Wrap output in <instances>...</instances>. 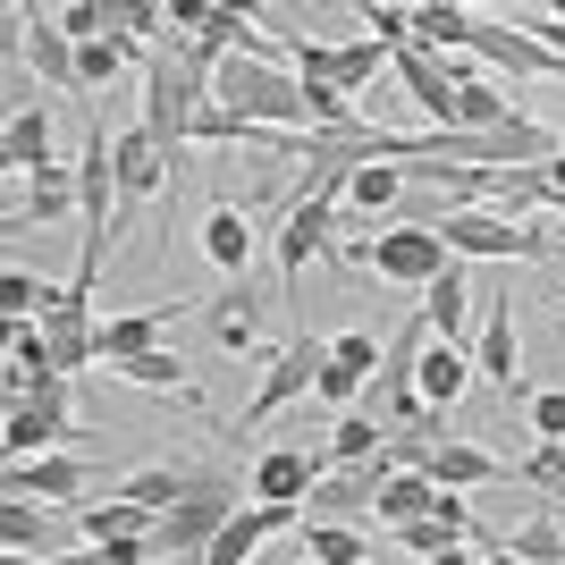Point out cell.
Segmentation results:
<instances>
[{"instance_id": "6da1fadb", "label": "cell", "mask_w": 565, "mask_h": 565, "mask_svg": "<svg viewBox=\"0 0 565 565\" xmlns=\"http://www.w3.org/2000/svg\"><path fill=\"white\" fill-rule=\"evenodd\" d=\"M212 102H228L236 118H254V127H270V136H305L312 127V94H305V76L279 68V60H220L212 76Z\"/></svg>"}, {"instance_id": "7a4b0ae2", "label": "cell", "mask_w": 565, "mask_h": 565, "mask_svg": "<svg viewBox=\"0 0 565 565\" xmlns=\"http://www.w3.org/2000/svg\"><path fill=\"white\" fill-rule=\"evenodd\" d=\"M439 245H448L456 262H557V236L532 220V228H515V220L498 212H465V203H448L439 220H423Z\"/></svg>"}, {"instance_id": "3957f363", "label": "cell", "mask_w": 565, "mask_h": 565, "mask_svg": "<svg viewBox=\"0 0 565 565\" xmlns=\"http://www.w3.org/2000/svg\"><path fill=\"white\" fill-rule=\"evenodd\" d=\"M338 203H347V178H305V194L287 203V228H279V279L287 296L305 287V262H338Z\"/></svg>"}, {"instance_id": "277c9868", "label": "cell", "mask_w": 565, "mask_h": 565, "mask_svg": "<svg viewBox=\"0 0 565 565\" xmlns=\"http://www.w3.org/2000/svg\"><path fill=\"white\" fill-rule=\"evenodd\" d=\"M287 68L305 76V85H330V94H347V102H372V85H380V68H397V51H380L372 34H354V43H287Z\"/></svg>"}, {"instance_id": "5b68a950", "label": "cell", "mask_w": 565, "mask_h": 565, "mask_svg": "<svg viewBox=\"0 0 565 565\" xmlns=\"http://www.w3.org/2000/svg\"><path fill=\"white\" fill-rule=\"evenodd\" d=\"M321 372H330V338H312V330H296L279 354H270V372H262V388H254V405H245V423H236V439L245 430H262L270 414H287L296 397H321Z\"/></svg>"}, {"instance_id": "8992f818", "label": "cell", "mask_w": 565, "mask_h": 565, "mask_svg": "<svg viewBox=\"0 0 565 565\" xmlns=\"http://www.w3.org/2000/svg\"><path fill=\"white\" fill-rule=\"evenodd\" d=\"M448 262H456V254L423 228V220H405V228H380L372 245H354L347 270H372V279H388V287H430Z\"/></svg>"}, {"instance_id": "52a82bcc", "label": "cell", "mask_w": 565, "mask_h": 565, "mask_svg": "<svg viewBox=\"0 0 565 565\" xmlns=\"http://www.w3.org/2000/svg\"><path fill=\"white\" fill-rule=\"evenodd\" d=\"M68 439H85V423H76V405H68V380H60V388H34V397H9V430H0L9 465L60 456Z\"/></svg>"}, {"instance_id": "ba28073f", "label": "cell", "mask_w": 565, "mask_h": 565, "mask_svg": "<svg viewBox=\"0 0 565 565\" xmlns=\"http://www.w3.org/2000/svg\"><path fill=\"white\" fill-rule=\"evenodd\" d=\"M388 481H397L388 448H380L372 465H338V472H321V481H312L305 515H312V523H354V515H380V490H388Z\"/></svg>"}, {"instance_id": "9c48e42d", "label": "cell", "mask_w": 565, "mask_h": 565, "mask_svg": "<svg viewBox=\"0 0 565 565\" xmlns=\"http://www.w3.org/2000/svg\"><path fill=\"white\" fill-rule=\"evenodd\" d=\"M523 347H515V305L507 296H481V321H472V372L498 380V397L523 405Z\"/></svg>"}, {"instance_id": "30bf717a", "label": "cell", "mask_w": 565, "mask_h": 565, "mask_svg": "<svg viewBox=\"0 0 565 565\" xmlns=\"http://www.w3.org/2000/svg\"><path fill=\"white\" fill-rule=\"evenodd\" d=\"M9 51H18V60H34V76H43L51 94H85V68H76V51H85V43H68L51 18L9 9Z\"/></svg>"}, {"instance_id": "8fae6325", "label": "cell", "mask_w": 565, "mask_h": 565, "mask_svg": "<svg viewBox=\"0 0 565 565\" xmlns=\"http://www.w3.org/2000/svg\"><path fill=\"white\" fill-rule=\"evenodd\" d=\"M94 490H102V472L76 448L34 456V465H9V498H25V507H76V498H94Z\"/></svg>"}, {"instance_id": "7c38bea8", "label": "cell", "mask_w": 565, "mask_h": 565, "mask_svg": "<svg viewBox=\"0 0 565 565\" xmlns=\"http://www.w3.org/2000/svg\"><path fill=\"white\" fill-rule=\"evenodd\" d=\"M465 51H472V60H498L515 85H523V76H565V60H557V51H541L515 18H472V43Z\"/></svg>"}, {"instance_id": "4fadbf2b", "label": "cell", "mask_w": 565, "mask_h": 565, "mask_svg": "<svg viewBox=\"0 0 565 565\" xmlns=\"http://www.w3.org/2000/svg\"><path fill=\"white\" fill-rule=\"evenodd\" d=\"M194 305H143V312H118V321H102V372H110V363H136V354H152L161 347L169 330H178V321H186Z\"/></svg>"}, {"instance_id": "5bb4252c", "label": "cell", "mask_w": 565, "mask_h": 565, "mask_svg": "<svg viewBox=\"0 0 565 565\" xmlns=\"http://www.w3.org/2000/svg\"><path fill=\"white\" fill-rule=\"evenodd\" d=\"M212 472L220 465H136V472H118V481H110V498H136V507H152V515H169V507H186Z\"/></svg>"}, {"instance_id": "9a60e30c", "label": "cell", "mask_w": 565, "mask_h": 565, "mask_svg": "<svg viewBox=\"0 0 565 565\" xmlns=\"http://www.w3.org/2000/svg\"><path fill=\"white\" fill-rule=\"evenodd\" d=\"M296 523H305V507H236L228 532L203 548V565H254V548L279 541V532H296Z\"/></svg>"}, {"instance_id": "2e32d148", "label": "cell", "mask_w": 565, "mask_h": 565, "mask_svg": "<svg viewBox=\"0 0 565 565\" xmlns=\"http://www.w3.org/2000/svg\"><path fill=\"white\" fill-rule=\"evenodd\" d=\"M397 85H405V102H414V110H430V127H448V118H456V68L439 60V51L405 43V51H397Z\"/></svg>"}, {"instance_id": "e0dca14e", "label": "cell", "mask_w": 565, "mask_h": 565, "mask_svg": "<svg viewBox=\"0 0 565 565\" xmlns=\"http://www.w3.org/2000/svg\"><path fill=\"white\" fill-rule=\"evenodd\" d=\"M0 161H9V178H43V169H60L43 102H18V110H9V127H0Z\"/></svg>"}, {"instance_id": "ac0fdd59", "label": "cell", "mask_w": 565, "mask_h": 565, "mask_svg": "<svg viewBox=\"0 0 565 565\" xmlns=\"http://www.w3.org/2000/svg\"><path fill=\"white\" fill-rule=\"evenodd\" d=\"M423 312H430V330L448 338V347H465V338H472V321H481V296H472V270H465V262H448V270L423 287Z\"/></svg>"}, {"instance_id": "d6986e66", "label": "cell", "mask_w": 565, "mask_h": 565, "mask_svg": "<svg viewBox=\"0 0 565 565\" xmlns=\"http://www.w3.org/2000/svg\"><path fill=\"white\" fill-rule=\"evenodd\" d=\"M312 481H321V456H305V448H270V456L254 465V507H305Z\"/></svg>"}, {"instance_id": "ffe728a7", "label": "cell", "mask_w": 565, "mask_h": 565, "mask_svg": "<svg viewBox=\"0 0 565 565\" xmlns=\"http://www.w3.org/2000/svg\"><path fill=\"white\" fill-rule=\"evenodd\" d=\"M507 118H523L515 110V94H498L490 76H472V68H456V136H490V127H507Z\"/></svg>"}, {"instance_id": "44dd1931", "label": "cell", "mask_w": 565, "mask_h": 565, "mask_svg": "<svg viewBox=\"0 0 565 565\" xmlns=\"http://www.w3.org/2000/svg\"><path fill=\"white\" fill-rule=\"evenodd\" d=\"M430 481H439V490H490V481H515V465H498L490 448H472V439H448V448L430 456Z\"/></svg>"}, {"instance_id": "7402d4cb", "label": "cell", "mask_w": 565, "mask_h": 565, "mask_svg": "<svg viewBox=\"0 0 565 565\" xmlns=\"http://www.w3.org/2000/svg\"><path fill=\"white\" fill-rule=\"evenodd\" d=\"M203 262H212L220 279H245V262H254V220L236 212V203H212V220H203Z\"/></svg>"}, {"instance_id": "603a6c76", "label": "cell", "mask_w": 565, "mask_h": 565, "mask_svg": "<svg viewBox=\"0 0 565 565\" xmlns=\"http://www.w3.org/2000/svg\"><path fill=\"white\" fill-rule=\"evenodd\" d=\"M152 507H136V498H102V507H76V532H85V548H110V541H152Z\"/></svg>"}, {"instance_id": "cb8c5ba5", "label": "cell", "mask_w": 565, "mask_h": 565, "mask_svg": "<svg viewBox=\"0 0 565 565\" xmlns=\"http://www.w3.org/2000/svg\"><path fill=\"white\" fill-rule=\"evenodd\" d=\"M203 312H212V347L220 354H254L262 347V305H254V287H245V279H236L228 296H212Z\"/></svg>"}, {"instance_id": "d4e9b609", "label": "cell", "mask_w": 565, "mask_h": 565, "mask_svg": "<svg viewBox=\"0 0 565 565\" xmlns=\"http://www.w3.org/2000/svg\"><path fill=\"white\" fill-rule=\"evenodd\" d=\"M110 380H127V388H169L178 405H194V414H212V405H203V388H194V372H186V363H178L169 347L136 354V363H110Z\"/></svg>"}, {"instance_id": "484cf974", "label": "cell", "mask_w": 565, "mask_h": 565, "mask_svg": "<svg viewBox=\"0 0 565 565\" xmlns=\"http://www.w3.org/2000/svg\"><path fill=\"white\" fill-rule=\"evenodd\" d=\"M465 380H472V347L430 338V347H423V405H430V414H448V405L465 397Z\"/></svg>"}, {"instance_id": "4316f807", "label": "cell", "mask_w": 565, "mask_h": 565, "mask_svg": "<svg viewBox=\"0 0 565 565\" xmlns=\"http://www.w3.org/2000/svg\"><path fill=\"white\" fill-rule=\"evenodd\" d=\"M498 548L523 557V565H565V515H557V507H532L515 532H498Z\"/></svg>"}, {"instance_id": "83f0119b", "label": "cell", "mask_w": 565, "mask_h": 565, "mask_svg": "<svg viewBox=\"0 0 565 565\" xmlns=\"http://www.w3.org/2000/svg\"><path fill=\"white\" fill-rule=\"evenodd\" d=\"M68 212H76V169H43V178H34V194L9 212V236L43 228V220H68Z\"/></svg>"}, {"instance_id": "f1b7e54d", "label": "cell", "mask_w": 565, "mask_h": 565, "mask_svg": "<svg viewBox=\"0 0 565 565\" xmlns=\"http://www.w3.org/2000/svg\"><path fill=\"white\" fill-rule=\"evenodd\" d=\"M388 448V430H380V414H338V430H330V448H321V472H338V465H372V456Z\"/></svg>"}, {"instance_id": "f546056e", "label": "cell", "mask_w": 565, "mask_h": 565, "mask_svg": "<svg viewBox=\"0 0 565 565\" xmlns=\"http://www.w3.org/2000/svg\"><path fill=\"white\" fill-rule=\"evenodd\" d=\"M430 507H439V481H430V472H397V481L380 490V523H388V532H405V523H423Z\"/></svg>"}, {"instance_id": "4dcf8cb0", "label": "cell", "mask_w": 565, "mask_h": 565, "mask_svg": "<svg viewBox=\"0 0 565 565\" xmlns=\"http://www.w3.org/2000/svg\"><path fill=\"white\" fill-rule=\"evenodd\" d=\"M515 481L541 498V507H557V515H565V439H532V456L515 465Z\"/></svg>"}, {"instance_id": "1f68e13d", "label": "cell", "mask_w": 565, "mask_h": 565, "mask_svg": "<svg viewBox=\"0 0 565 565\" xmlns=\"http://www.w3.org/2000/svg\"><path fill=\"white\" fill-rule=\"evenodd\" d=\"M414 43H423V51H465L472 43V9H456V0H423V9H414Z\"/></svg>"}, {"instance_id": "d6a6232c", "label": "cell", "mask_w": 565, "mask_h": 565, "mask_svg": "<svg viewBox=\"0 0 565 565\" xmlns=\"http://www.w3.org/2000/svg\"><path fill=\"white\" fill-rule=\"evenodd\" d=\"M305 557L312 565H372V541L354 523H305Z\"/></svg>"}, {"instance_id": "836d02e7", "label": "cell", "mask_w": 565, "mask_h": 565, "mask_svg": "<svg viewBox=\"0 0 565 565\" xmlns=\"http://www.w3.org/2000/svg\"><path fill=\"white\" fill-rule=\"evenodd\" d=\"M0 541H9V557H51L43 507H25V498H9V507H0Z\"/></svg>"}, {"instance_id": "e575fe53", "label": "cell", "mask_w": 565, "mask_h": 565, "mask_svg": "<svg viewBox=\"0 0 565 565\" xmlns=\"http://www.w3.org/2000/svg\"><path fill=\"white\" fill-rule=\"evenodd\" d=\"M397 194H405V169H397V161H380V169H354V178H347V203H354V212H388Z\"/></svg>"}, {"instance_id": "d590c367", "label": "cell", "mask_w": 565, "mask_h": 565, "mask_svg": "<svg viewBox=\"0 0 565 565\" xmlns=\"http://www.w3.org/2000/svg\"><path fill=\"white\" fill-rule=\"evenodd\" d=\"M330 354H338V372H354L363 388H372L380 354H388V338H372V330H347V338H330Z\"/></svg>"}, {"instance_id": "8d00e7d4", "label": "cell", "mask_w": 565, "mask_h": 565, "mask_svg": "<svg viewBox=\"0 0 565 565\" xmlns=\"http://www.w3.org/2000/svg\"><path fill=\"white\" fill-rule=\"evenodd\" d=\"M76 68H85V94H102V85L127 68V43H118V34H110V43H85V51H76Z\"/></svg>"}, {"instance_id": "74e56055", "label": "cell", "mask_w": 565, "mask_h": 565, "mask_svg": "<svg viewBox=\"0 0 565 565\" xmlns=\"http://www.w3.org/2000/svg\"><path fill=\"white\" fill-rule=\"evenodd\" d=\"M532 414V439H565V388H541V397H523Z\"/></svg>"}, {"instance_id": "f35d334b", "label": "cell", "mask_w": 565, "mask_h": 565, "mask_svg": "<svg viewBox=\"0 0 565 565\" xmlns=\"http://www.w3.org/2000/svg\"><path fill=\"white\" fill-rule=\"evenodd\" d=\"M397 541H405V548H414V557L430 565V557H439V548H448V532H439V515H423V523H405Z\"/></svg>"}, {"instance_id": "ab89813d", "label": "cell", "mask_w": 565, "mask_h": 565, "mask_svg": "<svg viewBox=\"0 0 565 565\" xmlns=\"http://www.w3.org/2000/svg\"><path fill=\"white\" fill-rule=\"evenodd\" d=\"M9 565H110L102 548H76V557H9Z\"/></svg>"}, {"instance_id": "60d3db41", "label": "cell", "mask_w": 565, "mask_h": 565, "mask_svg": "<svg viewBox=\"0 0 565 565\" xmlns=\"http://www.w3.org/2000/svg\"><path fill=\"white\" fill-rule=\"evenodd\" d=\"M430 565H481V548H472V541H448V548H439Z\"/></svg>"}, {"instance_id": "b9f144b4", "label": "cell", "mask_w": 565, "mask_h": 565, "mask_svg": "<svg viewBox=\"0 0 565 565\" xmlns=\"http://www.w3.org/2000/svg\"><path fill=\"white\" fill-rule=\"evenodd\" d=\"M481 565H523V557H507V548H490V557H481Z\"/></svg>"}, {"instance_id": "7bdbcfd3", "label": "cell", "mask_w": 565, "mask_h": 565, "mask_svg": "<svg viewBox=\"0 0 565 565\" xmlns=\"http://www.w3.org/2000/svg\"><path fill=\"white\" fill-rule=\"evenodd\" d=\"M186 565H203V557H186Z\"/></svg>"}, {"instance_id": "ee69618b", "label": "cell", "mask_w": 565, "mask_h": 565, "mask_svg": "<svg viewBox=\"0 0 565 565\" xmlns=\"http://www.w3.org/2000/svg\"><path fill=\"white\" fill-rule=\"evenodd\" d=\"M557 270H565V262H557Z\"/></svg>"}, {"instance_id": "f6af8a7d", "label": "cell", "mask_w": 565, "mask_h": 565, "mask_svg": "<svg viewBox=\"0 0 565 565\" xmlns=\"http://www.w3.org/2000/svg\"><path fill=\"white\" fill-rule=\"evenodd\" d=\"M305 565H312V557H305Z\"/></svg>"}]
</instances>
